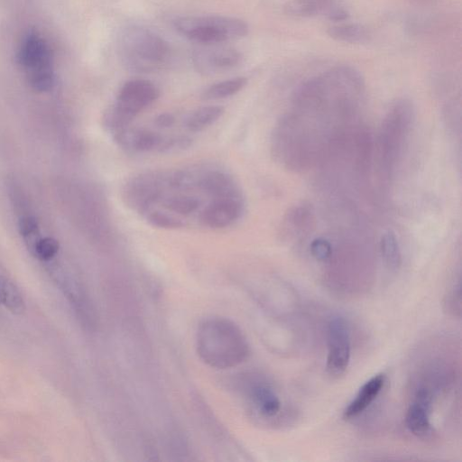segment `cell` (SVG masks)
<instances>
[{"label":"cell","mask_w":462,"mask_h":462,"mask_svg":"<svg viewBox=\"0 0 462 462\" xmlns=\"http://www.w3.org/2000/svg\"><path fill=\"white\" fill-rule=\"evenodd\" d=\"M365 82L348 66L331 69L302 84L272 135V154L285 169L318 167L339 139L359 123Z\"/></svg>","instance_id":"1"},{"label":"cell","mask_w":462,"mask_h":462,"mask_svg":"<svg viewBox=\"0 0 462 462\" xmlns=\"http://www.w3.org/2000/svg\"><path fill=\"white\" fill-rule=\"evenodd\" d=\"M195 343L199 358L216 369L236 367L250 355V346L243 331L223 317L204 319L196 331Z\"/></svg>","instance_id":"2"},{"label":"cell","mask_w":462,"mask_h":462,"mask_svg":"<svg viewBox=\"0 0 462 462\" xmlns=\"http://www.w3.org/2000/svg\"><path fill=\"white\" fill-rule=\"evenodd\" d=\"M412 104L404 98L392 104L384 116L376 143V159L380 177L393 178L400 162L413 122Z\"/></svg>","instance_id":"3"},{"label":"cell","mask_w":462,"mask_h":462,"mask_svg":"<svg viewBox=\"0 0 462 462\" xmlns=\"http://www.w3.org/2000/svg\"><path fill=\"white\" fill-rule=\"evenodd\" d=\"M118 51L123 64L129 70L151 72L160 69L167 61L170 48L154 32L132 25L121 32Z\"/></svg>","instance_id":"4"},{"label":"cell","mask_w":462,"mask_h":462,"mask_svg":"<svg viewBox=\"0 0 462 462\" xmlns=\"http://www.w3.org/2000/svg\"><path fill=\"white\" fill-rule=\"evenodd\" d=\"M173 24L180 34L202 45L222 43L248 33L245 21L223 15L180 17Z\"/></svg>","instance_id":"5"},{"label":"cell","mask_w":462,"mask_h":462,"mask_svg":"<svg viewBox=\"0 0 462 462\" xmlns=\"http://www.w3.org/2000/svg\"><path fill=\"white\" fill-rule=\"evenodd\" d=\"M17 62L29 84L38 91H46L53 84L51 56L45 41L31 33L23 41L17 52Z\"/></svg>","instance_id":"6"},{"label":"cell","mask_w":462,"mask_h":462,"mask_svg":"<svg viewBox=\"0 0 462 462\" xmlns=\"http://www.w3.org/2000/svg\"><path fill=\"white\" fill-rule=\"evenodd\" d=\"M159 96L157 88L145 79H133L121 88L110 111L119 123L129 125L133 118Z\"/></svg>","instance_id":"7"},{"label":"cell","mask_w":462,"mask_h":462,"mask_svg":"<svg viewBox=\"0 0 462 462\" xmlns=\"http://www.w3.org/2000/svg\"><path fill=\"white\" fill-rule=\"evenodd\" d=\"M242 390L249 411L262 420H273L282 410V401L273 386L258 375H248L242 381Z\"/></svg>","instance_id":"8"},{"label":"cell","mask_w":462,"mask_h":462,"mask_svg":"<svg viewBox=\"0 0 462 462\" xmlns=\"http://www.w3.org/2000/svg\"><path fill=\"white\" fill-rule=\"evenodd\" d=\"M328 346L327 371L332 376L341 375L348 367L351 356L349 328L341 317H334L328 322Z\"/></svg>","instance_id":"9"},{"label":"cell","mask_w":462,"mask_h":462,"mask_svg":"<svg viewBox=\"0 0 462 462\" xmlns=\"http://www.w3.org/2000/svg\"><path fill=\"white\" fill-rule=\"evenodd\" d=\"M217 44L203 45L194 50L192 61L195 68L203 73L228 70L239 65L242 54L236 49Z\"/></svg>","instance_id":"10"},{"label":"cell","mask_w":462,"mask_h":462,"mask_svg":"<svg viewBox=\"0 0 462 462\" xmlns=\"http://www.w3.org/2000/svg\"><path fill=\"white\" fill-rule=\"evenodd\" d=\"M431 405L430 391L424 386L420 387L405 415L407 429L418 438H427L433 433V427L430 420Z\"/></svg>","instance_id":"11"},{"label":"cell","mask_w":462,"mask_h":462,"mask_svg":"<svg viewBox=\"0 0 462 462\" xmlns=\"http://www.w3.org/2000/svg\"><path fill=\"white\" fill-rule=\"evenodd\" d=\"M161 184L157 176L142 174L126 184L124 199L129 207L143 211L159 198Z\"/></svg>","instance_id":"12"},{"label":"cell","mask_w":462,"mask_h":462,"mask_svg":"<svg viewBox=\"0 0 462 462\" xmlns=\"http://www.w3.org/2000/svg\"><path fill=\"white\" fill-rule=\"evenodd\" d=\"M315 215L312 207L300 204L290 208L285 214L280 236L285 240L304 238L314 227Z\"/></svg>","instance_id":"13"},{"label":"cell","mask_w":462,"mask_h":462,"mask_svg":"<svg viewBox=\"0 0 462 462\" xmlns=\"http://www.w3.org/2000/svg\"><path fill=\"white\" fill-rule=\"evenodd\" d=\"M242 205L239 199H215L203 211L205 225L222 228L231 225L240 216Z\"/></svg>","instance_id":"14"},{"label":"cell","mask_w":462,"mask_h":462,"mask_svg":"<svg viewBox=\"0 0 462 462\" xmlns=\"http://www.w3.org/2000/svg\"><path fill=\"white\" fill-rule=\"evenodd\" d=\"M384 384V375L380 374L365 382L343 412L345 420H351L364 412L376 399Z\"/></svg>","instance_id":"15"},{"label":"cell","mask_w":462,"mask_h":462,"mask_svg":"<svg viewBox=\"0 0 462 462\" xmlns=\"http://www.w3.org/2000/svg\"><path fill=\"white\" fill-rule=\"evenodd\" d=\"M198 186L215 199H239L240 191L234 180L228 175L211 171L202 176Z\"/></svg>","instance_id":"16"},{"label":"cell","mask_w":462,"mask_h":462,"mask_svg":"<svg viewBox=\"0 0 462 462\" xmlns=\"http://www.w3.org/2000/svg\"><path fill=\"white\" fill-rule=\"evenodd\" d=\"M340 3L338 0H291L284 5L286 14L292 17L309 18L328 16Z\"/></svg>","instance_id":"17"},{"label":"cell","mask_w":462,"mask_h":462,"mask_svg":"<svg viewBox=\"0 0 462 462\" xmlns=\"http://www.w3.org/2000/svg\"><path fill=\"white\" fill-rule=\"evenodd\" d=\"M116 140L124 147L137 152L149 151L159 146L161 137L146 129H128L127 127L116 133Z\"/></svg>","instance_id":"18"},{"label":"cell","mask_w":462,"mask_h":462,"mask_svg":"<svg viewBox=\"0 0 462 462\" xmlns=\"http://www.w3.org/2000/svg\"><path fill=\"white\" fill-rule=\"evenodd\" d=\"M327 33L332 39L347 43H365L369 40L365 27L357 23H340L329 26Z\"/></svg>","instance_id":"19"},{"label":"cell","mask_w":462,"mask_h":462,"mask_svg":"<svg viewBox=\"0 0 462 462\" xmlns=\"http://www.w3.org/2000/svg\"><path fill=\"white\" fill-rule=\"evenodd\" d=\"M224 113L220 106H203L189 116L186 127L191 132H199L216 122Z\"/></svg>","instance_id":"20"},{"label":"cell","mask_w":462,"mask_h":462,"mask_svg":"<svg viewBox=\"0 0 462 462\" xmlns=\"http://www.w3.org/2000/svg\"><path fill=\"white\" fill-rule=\"evenodd\" d=\"M247 83L245 77H237L213 84L202 94L204 99H220L239 92Z\"/></svg>","instance_id":"21"},{"label":"cell","mask_w":462,"mask_h":462,"mask_svg":"<svg viewBox=\"0 0 462 462\" xmlns=\"http://www.w3.org/2000/svg\"><path fill=\"white\" fill-rule=\"evenodd\" d=\"M380 251L386 266L396 271L402 264V254L394 233H384L380 241Z\"/></svg>","instance_id":"22"},{"label":"cell","mask_w":462,"mask_h":462,"mask_svg":"<svg viewBox=\"0 0 462 462\" xmlns=\"http://www.w3.org/2000/svg\"><path fill=\"white\" fill-rule=\"evenodd\" d=\"M199 204V200L196 198L180 195L169 199L165 202V207L172 212L188 215L194 212L198 208Z\"/></svg>","instance_id":"23"},{"label":"cell","mask_w":462,"mask_h":462,"mask_svg":"<svg viewBox=\"0 0 462 462\" xmlns=\"http://www.w3.org/2000/svg\"><path fill=\"white\" fill-rule=\"evenodd\" d=\"M32 250L38 259L49 261L58 253L59 244L54 238L46 236L34 240Z\"/></svg>","instance_id":"24"},{"label":"cell","mask_w":462,"mask_h":462,"mask_svg":"<svg viewBox=\"0 0 462 462\" xmlns=\"http://www.w3.org/2000/svg\"><path fill=\"white\" fill-rule=\"evenodd\" d=\"M310 248L312 256L320 262H327L332 254V243L323 237L314 239Z\"/></svg>","instance_id":"25"},{"label":"cell","mask_w":462,"mask_h":462,"mask_svg":"<svg viewBox=\"0 0 462 462\" xmlns=\"http://www.w3.org/2000/svg\"><path fill=\"white\" fill-rule=\"evenodd\" d=\"M148 221L161 228H179L183 226L180 220L166 213L154 211L148 215Z\"/></svg>","instance_id":"26"},{"label":"cell","mask_w":462,"mask_h":462,"mask_svg":"<svg viewBox=\"0 0 462 462\" xmlns=\"http://www.w3.org/2000/svg\"><path fill=\"white\" fill-rule=\"evenodd\" d=\"M19 229L23 237L26 241H31L39 233L38 222L32 217H23L19 221Z\"/></svg>","instance_id":"27"},{"label":"cell","mask_w":462,"mask_h":462,"mask_svg":"<svg viewBox=\"0 0 462 462\" xmlns=\"http://www.w3.org/2000/svg\"><path fill=\"white\" fill-rule=\"evenodd\" d=\"M174 116L171 114L168 113L161 114L155 119L156 125L161 127L171 126L174 124Z\"/></svg>","instance_id":"28"}]
</instances>
